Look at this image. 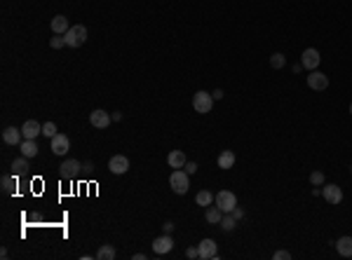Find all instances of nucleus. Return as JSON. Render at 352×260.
<instances>
[{"label":"nucleus","instance_id":"f257e3e1","mask_svg":"<svg viewBox=\"0 0 352 260\" xmlns=\"http://www.w3.org/2000/svg\"><path fill=\"white\" fill-rule=\"evenodd\" d=\"M169 185H171V190H174L176 195H186V192H188V188H190V178H188L186 169H174L171 176H169Z\"/></svg>","mask_w":352,"mask_h":260},{"label":"nucleus","instance_id":"f03ea898","mask_svg":"<svg viewBox=\"0 0 352 260\" xmlns=\"http://www.w3.org/2000/svg\"><path fill=\"white\" fill-rule=\"evenodd\" d=\"M192 108H195V113H202V115L212 113V108H214L212 92H204V89L195 92V94H192Z\"/></svg>","mask_w":352,"mask_h":260},{"label":"nucleus","instance_id":"7ed1b4c3","mask_svg":"<svg viewBox=\"0 0 352 260\" xmlns=\"http://www.w3.org/2000/svg\"><path fill=\"white\" fill-rule=\"evenodd\" d=\"M64 38H66V47H82L87 40V28L82 24L71 26V28L64 33Z\"/></svg>","mask_w":352,"mask_h":260},{"label":"nucleus","instance_id":"20e7f679","mask_svg":"<svg viewBox=\"0 0 352 260\" xmlns=\"http://www.w3.org/2000/svg\"><path fill=\"white\" fill-rule=\"evenodd\" d=\"M214 202H216V206H218L223 213H230L235 206H237V197H235L233 190H221V192L214 195Z\"/></svg>","mask_w":352,"mask_h":260},{"label":"nucleus","instance_id":"39448f33","mask_svg":"<svg viewBox=\"0 0 352 260\" xmlns=\"http://www.w3.org/2000/svg\"><path fill=\"white\" fill-rule=\"evenodd\" d=\"M110 122H113V115H110L108 110L96 108V110L89 113V124H92L94 129H108V127H110Z\"/></svg>","mask_w":352,"mask_h":260},{"label":"nucleus","instance_id":"423d86ee","mask_svg":"<svg viewBox=\"0 0 352 260\" xmlns=\"http://www.w3.org/2000/svg\"><path fill=\"white\" fill-rule=\"evenodd\" d=\"M197 253H200V260H218V246L214 239H202L197 244Z\"/></svg>","mask_w":352,"mask_h":260},{"label":"nucleus","instance_id":"0eeeda50","mask_svg":"<svg viewBox=\"0 0 352 260\" xmlns=\"http://www.w3.org/2000/svg\"><path fill=\"white\" fill-rule=\"evenodd\" d=\"M320 61H322V56H320V52H317L315 47H308V49L300 54V64H303L305 71H317Z\"/></svg>","mask_w":352,"mask_h":260},{"label":"nucleus","instance_id":"6e6552de","mask_svg":"<svg viewBox=\"0 0 352 260\" xmlns=\"http://www.w3.org/2000/svg\"><path fill=\"white\" fill-rule=\"evenodd\" d=\"M50 145H52V152H54V155L64 157L66 152L71 150V139H68L66 134H56L54 139H50Z\"/></svg>","mask_w":352,"mask_h":260},{"label":"nucleus","instance_id":"1a4fd4ad","mask_svg":"<svg viewBox=\"0 0 352 260\" xmlns=\"http://www.w3.org/2000/svg\"><path fill=\"white\" fill-rule=\"evenodd\" d=\"M322 197L326 199V204L336 206V204H341L343 202V190L338 188V185L329 183V185H324V188H322Z\"/></svg>","mask_w":352,"mask_h":260},{"label":"nucleus","instance_id":"9d476101","mask_svg":"<svg viewBox=\"0 0 352 260\" xmlns=\"http://www.w3.org/2000/svg\"><path fill=\"white\" fill-rule=\"evenodd\" d=\"M308 87L310 89H315V92H324V89L329 87V77L324 75V73H320V71H310Z\"/></svg>","mask_w":352,"mask_h":260},{"label":"nucleus","instance_id":"9b49d317","mask_svg":"<svg viewBox=\"0 0 352 260\" xmlns=\"http://www.w3.org/2000/svg\"><path fill=\"white\" fill-rule=\"evenodd\" d=\"M108 169H110V173H115V176H122V173L129 171V160L125 155H113L110 162H108Z\"/></svg>","mask_w":352,"mask_h":260},{"label":"nucleus","instance_id":"f8f14e48","mask_svg":"<svg viewBox=\"0 0 352 260\" xmlns=\"http://www.w3.org/2000/svg\"><path fill=\"white\" fill-rule=\"evenodd\" d=\"M59 169H61V178H75L78 173L82 171V162H78V160L71 157V160H66Z\"/></svg>","mask_w":352,"mask_h":260},{"label":"nucleus","instance_id":"ddd939ff","mask_svg":"<svg viewBox=\"0 0 352 260\" xmlns=\"http://www.w3.org/2000/svg\"><path fill=\"white\" fill-rule=\"evenodd\" d=\"M174 249V239L164 232L162 237H158L155 241H153V251L158 253V256H164V253H169V251Z\"/></svg>","mask_w":352,"mask_h":260},{"label":"nucleus","instance_id":"4468645a","mask_svg":"<svg viewBox=\"0 0 352 260\" xmlns=\"http://www.w3.org/2000/svg\"><path fill=\"white\" fill-rule=\"evenodd\" d=\"M22 134H24V139H33V141H35V139L43 134V124L35 122V119H26L22 127Z\"/></svg>","mask_w":352,"mask_h":260},{"label":"nucleus","instance_id":"2eb2a0df","mask_svg":"<svg viewBox=\"0 0 352 260\" xmlns=\"http://www.w3.org/2000/svg\"><path fill=\"white\" fill-rule=\"evenodd\" d=\"M2 141L7 143V145H22V141H24L22 129H17V127H7V129H2Z\"/></svg>","mask_w":352,"mask_h":260},{"label":"nucleus","instance_id":"dca6fc26","mask_svg":"<svg viewBox=\"0 0 352 260\" xmlns=\"http://www.w3.org/2000/svg\"><path fill=\"white\" fill-rule=\"evenodd\" d=\"M186 152L183 150H171L169 155H167V164H169L171 169H183L186 166Z\"/></svg>","mask_w":352,"mask_h":260},{"label":"nucleus","instance_id":"f3484780","mask_svg":"<svg viewBox=\"0 0 352 260\" xmlns=\"http://www.w3.org/2000/svg\"><path fill=\"white\" fill-rule=\"evenodd\" d=\"M50 26H52V33H56V35H64V33L71 28V24H68V19H66L64 14H56Z\"/></svg>","mask_w":352,"mask_h":260},{"label":"nucleus","instance_id":"a211bd4d","mask_svg":"<svg viewBox=\"0 0 352 260\" xmlns=\"http://www.w3.org/2000/svg\"><path fill=\"white\" fill-rule=\"evenodd\" d=\"M221 218H223V211L218 209V206H207V211H204V220L209 223V225H218L221 223Z\"/></svg>","mask_w":352,"mask_h":260},{"label":"nucleus","instance_id":"6ab92c4d","mask_svg":"<svg viewBox=\"0 0 352 260\" xmlns=\"http://www.w3.org/2000/svg\"><path fill=\"white\" fill-rule=\"evenodd\" d=\"M336 251L343 258H352V237H341L336 241Z\"/></svg>","mask_w":352,"mask_h":260},{"label":"nucleus","instance_id":"aec40b11","mask_svg":"<svg viewBox=\"0 0 352 260\" xmlns=\"http://www.w3.org/2000/svg\"><path fill=\"white\" fill-rule=\"evenodd\" d=\"M216 164H218V169H233L235 166V152L233 150H223L221 155H218Z\"/></svg>","mask_w":352,"mask_h":260},{"label":"nucleus","instance_id":"412c9836","mask_svg":"<svg viewBox=\"0 0 352 260\" xmlns=\"http://www.w3.org/2000/svg\"><path fill=\"white\" fill-rule=\"evenodd\" d=\"M19 150H22L24 157H28V160H31V157L38 155V143L33 141V139H24L22 145H19Z\"/></svg>","mask_w":352,"mask_h":260},{"label":"nucleus","instance_id":"4be33fe9","mask_svg":"<svg viewBox=\"0 0 352 260\" xmlns=\"http://www.w3.org/2000/svg\"><path fill=\"white\" fill-rule=\"evenodd\" d=\"M17 178H19V176H14V173L0 178V185H2V192H5V195H14V190H17Z\"/></svg>","mask_w":352,"mask_h":260},{"label":"nucleus","instance_id":"5701e85b","mask_svg":"<svg viewBox=\"0 0 352 260\" xmlns=\"http://www.w3.org/2000/svg\"><path fill=\"white\" fill-rule=\"evenodd\" d=\"M12 173L14 176H26L28 173V157H19V160H14L12 162Z\"/></svg>","mask_w":352,"mask_h":260},{"label":"nucleus","instance_id":"b1692460","mask_svg":"<svg viewBox=\"0 0 352 260\" xmlns=\"http://www.w3.org/2000/svg\"><path fill=\"white\" fill-rule=\"evenodd\" d=\"M115 258V249L110 244H104L101 249L96 251V260H113Z\"/></svg>","mask_w":352,"mask_h":260},{"label":"nucleus","instance_id":"393cba45","mask_svg":"<svg viewBox=\"0 0 352 260\" xmlns=\"http://www.w3.org/2000/svg\"><path fill=\"white\" fill-rule=\"evenodd\" d=\"M218 225H221L223 232H233V230L237 228V220L233 218V213H223V218H221V223H218Z\"/></svg>","mask_w":352,"mask_h":260},{"label":"nucleus","instance_id":"a878e982","mask_svg":"<svg viewBox=\"0 0 352 260\" xmlns=\"http://www.w3.org/2000/svg\"><path fill=\"white\" fill-rule=\"evenodd\" d=\"M195 202H197L200 206H209L214 202V195L209 192V190H200V192H197V197H195Z\"/></svg>","mask_w":352,"mask_h":260},{"label":"nucleus","instance_id":"bb28decb","mask_svg":"<svg viewBox=\"0 0 352 260\" xmlns=\"http://www.w3.org/2000/svg\"><path fill=\"white\" fill-rule=\"evenodd\" d=\"M270 66H272V68H284V66H287V56L282 54V52H275V54L270 56Z\"/></svg>","mask_w":352,"mask_h":260},{"label":"nucleus","instance_id":"cd10ccee","mask_svg":"<svg viewBox=\"0 0 352 260\" xmlns=\"http://www.w3.org/2000/svg\"><path fill=\"white\" fill-rule=\"evenodd\" d=\"M59 131H56V124L54 122H45L43 124V136H47V139H54Z\"/></svg>","mask_w":352,"mask_h":260},{"label":"nucleus","instance_id":"c85d7f7f","mask_svg":"<svg viewBox=\"0 0 352 260\" xmlns=\"http://www.w3.org/2000/svg\"><path fill=\"white\" fill-rule=\"evenodd\" d=\"M50 47H52V49H61V47H66V38L54 33V38L50 40Z\"/></svg>","mask_w":352,"mask_h":260},{"label":"nucleus","instance_id":"c756f323","mask_svg":"<svg viewBox=\"0 0 352 260\" xmlns=\"http://www.w3.org/2000/svg\"><path fill=\"white\" fill-rule=\"evenodd\" d=\"M310 183H312V185H324V173H322V171H312V173H310Z\"/></svg>","mask_w":352,"mask_h":260},{"label":"nucleus","instance_id":"7c9ffc66","mask_svg":"<svg viewBox=\"0 0 352 260\" xmlns=\"http://www.w3.org/2000/svg\"><path fill=\"white\" fill-rule=\"evenodd\" d=\"M272 258L275 260H291V253H289V251H275Z\"/></svg>","mask_w":352,"mask_h":260},{"label":"nucleus","instance_id":"2f4dec72","mask_svg":"<svg viewBox=\"0 0 352 260\" xmlns=\"http://www.w3.org/2000/svg\"><path fill=\"white\" fill-rule=\"evenodd\" d=\"M186 258H190V260L200 258V253H197V246H190V249L186 251Z\"/></svg>","mask_w":352,"mask_h":260},{"label":"nucleus","instance_id":"473e14b6","mask_svg":"<svg viewBox=\"0 0 352 260\" xmlns=\"http://www.w3.org/2000/svg\"><path fill=\"white\" fill-rule=\"evenodd\" d=\"M183 169H186V173H188V176H192V173L197 171V164H195V162H186V166H183Z\"/></svg>","mask_w":352,"mask_h":260},{"label":"nucleus","instance_id":"72a5a7b5","mask_svg":"<svg viewBox=\"0 0 352 260\" xmlns=\"http://www.w3.org/2000/svg\"><path fill=\"white\" fill-rule=\"evenodd\" d=\"M230 213H233V218H235V220H242V218H244V211H242L240 206H235V209L230 211Z\"/></svg>","mask_w":352,"mask_h":260},{"label":"nucleus","instance_id":"f704fd0d","mask_svg":"<svg viewBox=\"0 0 352 260\" xmlns=\"http://www.w3.org/2000/svg\"><path fill=\"white\" fill-rule=\"evenodd\" d=\"M212 96H214V101H221V98H223V89H214Z\"/></svg>","mask_w":352,"mask_h":260},{"label":"nucleus","instance_id":"c9c22d12","mask_svg":"<svg viewBox=\"0 0 352 260\" xmlns=\"http://www.w3.org/2000/svg\"><path fill=\"white\" fill-rule=\"evenodd\" d=\"M171 230H174V223H164V225H162V232H167V235H169Z\"/></svg>","mask_w":352,"mask_h":260},{"label":"nucleus","instance_id":"e433bc0d","mask_svg":"<svg viewBox=\"0 0 352 260\" xmlns=\"http://www.w3.org/2000/svg\"><path fill=\"white\" fill-rule=\"evenodd\" d=\"M92 169H94V164H92V162H85V164H82V171H92Z\"/></svg>","mask_w":352,"mask_h":260},{"label":"nucleus","instance_id":"4c0bfd02","mask_svg":"<svg viewBox=\"0 0 352 260\" xmlns=\"http://www.w3.org/2000/svg\"><path fill=\"white\" fill-rule=\"evenodd\" d=\"M120 119H122V113H120V110H115V113H113V122H120Z\"/></svg>","mask_w":352,"mask_h":260},{"label":"nucleus","instance_id":"58836bf2","mask_svg":"<svg viewBox=\"0 0 352 260\" xmlns=\"http://www.w3.org/2000/svg\"><path fill=\"white\" fill-rule=\"evenodd\" d=\"M132 258H134V260H143V258H146V253H134Z\"/></svg>","mask_w":352,"mask_h":260},{"label":"nucleus","instance_id":"ea45409f","mask_svg":"<svg viewBox=\"0 0 352 260\" xmlns=\"http://www.w3.org/2000/svg\"><path fill=\"white\" fill-rule=\"evenodd\" d=\"M303 71V64H294V73H300Z\"/></svg>","mask_w":352,"mask_h":260},{"label":"nucleus","instance_id":"a19ab883","mask_svg":"<svg viewBox=\"0 0 352 260\" xmlns=\"http://www.w3.org/2000/svg\"><path fill=\"white\" fill-rule=\"evenodd\" d=\"M350 113H352V103H350Z\"/></svg>","mask_w":352,"mask_h":260},{"label":"nucleus","instance_id":"79ce46f5","mask_svg":"<svg viewBox=\"0 0 352 260\" xmlns=\"http://www.w3.org/2000/svg\"><path fill=\"white\" fill-rule=\"evenodd\" d=\"M350 171H352V166H350Z\"/></svg>","mask_w":352,"mask_h":260}]
</instances>
